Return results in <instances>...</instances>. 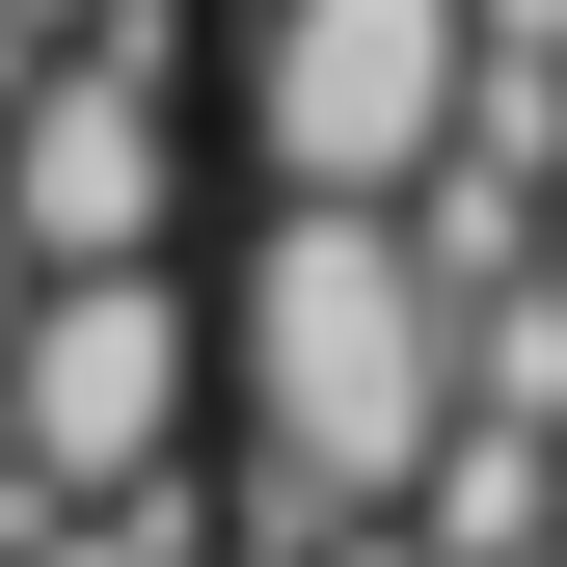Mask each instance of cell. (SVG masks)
<instances>
[{
  "mask_svg": "<svg viewBox=\"0 0 567 567\" xmlns=\"http://www.w3.org/2000/svg\"><path fill=\"white\" fill-rule=\"evenodd\" d=\"M0 567H189V514H28Z\"/></svg>",
  "mask_w": 567,
  "mask_h": 567,
  "instance_id": "5",
  "label": "cell"
},
{
  "mask_svg": "<svg viewBox=\"0 0 567 567\" xmlns=\"http://www.w3.org/2000/svg\"><path fill=\"white\" fill-rule=\"evenodd\" d=\"M0 324H28V270H0Z\"/></svg>",
  "mask_w": 567,
  "mask_h": 567,
  "instance_id": "10",
  "label": "cell"
},
{
  "mask_svg": "<svg viewBox=\"0 0 567 567\" xmlns=\"http://www.w3.org/2000/svg\"><path fill=\"white\" fill-rule=\"evenodd\" d=\"M244 405H270V486H244L270 567L405 514V460H433V270H405V217H270L244 244Z\"/></svg>",
  "mask_w": 567,
  "mask_h": 567,
  "instance_id": "1",
  "label": "cell"
},
{
  "mask_svg": "<svg viewBox=\"0 0 567 567\" xmlns=\"http://www.w3.org/2000/svg\"><path fill=\"white\" fill-rule=\"evenodd\" d=\"M324 567H405V540H324Z\"/></svg>",
  "mask_w": 567,
  "mask_h": 567,
  "instance_id": "9",
  "label": "cell"
},
{
  "mask_svg": "<svg viewBox=\"0 0 567 567\" xmlns=\"http://www.w3.org/2000/svg\"><path fill=\"white\" fill-rule=\"evenodd\" d=\"M244 135L270 217H405V163L460 135V0H244Z\"/></svg>",
  "mask_w": 567,
  "mask_h": 567,
  "instance_id": "3",
  "label": "cell"
},
{
  "mask_svg": "<svg viewBox=\"0 0 567 567\" xmlns=\"http://www.w3.org/2000/svg\"><path fill=\"white\" fill-rule=\"evenodd\" d=\"M163 460H189V298L54 270L0 324V514H163Z\"/></svg>",
  "mask_w": 567,
  "mask_h": 567,
  "instance_id": "2",
  "label": "cell"
},
{
  "mask_svg": "<svg viewBox=\"0 0 567 567\" xmlns=\"http://www.w3.org/2000/svg\"><path fill=\"white\" fill-rule=\"evenodd\" d=\"M82 28H135V0H0V54H82Z\"/></svg>",
  "mask_w": 567,
  "mask_h": 567,
  "instance_id": "6",
  "label": "cell"
},
{
  "mask_svg": "<svg viewBox=\"0 0 567 567\" xmlns=\"http://www.w3.org/2000/svg\"><path fill=\"white\" fill-rule=\"evenodd\" d=\"M163 189H189V109H163V0L82 54H0V270H163Z\"/></svg>",
  "mask_w": 567,
  "mask_h": 567,
  "instance_id": "4",
  "label": "cell"
},
{
  "mask_svg": "<svg viewBox=\"0 0 567 567\" xmlns=\"http://www.w3.org/2000/svg\"><path fill=\"white\" fill-rule=\"evenodd\" d=\"M540 298H567V189H540Z\"/></svg>",
  "mask_w": 567,
  "mask_h": 567,
  "instance_id": "7",
  "label": "cell"
},
{
  "mask_svg": "<svg viewBox=\"0 0 567 567\" xmlns=\"http://www.w3.org/2000/svg\"><path fill=\"white\" fill-rule=\"evenodd\" d=\"M540 540H567V460H540Z\"/></svg>",
  "mask_w": 567,
  "mask_h": 567,
  "instance_id": "8",
  "label": "cell"
}]
</instances>
